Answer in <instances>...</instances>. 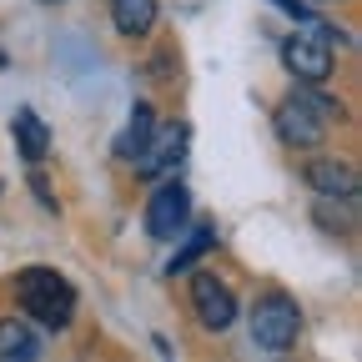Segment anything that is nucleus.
I'll use <instances>...</instances> for the list:
<instances>
[{
  "mask_svg": "<svg viewBox=\"0 0 362 362\" xmlns=\"http://www.w3.org/2000/svg\"><path fill=\"white\" fill-rule=\"evenodd\" d=\"M16 297H21V312L30 317V322L61 332L71 317H76V287L61 277V272L51 267H25L16 277Z\"/></svg>",
  "mask_w": 362,
  "mask_h": 362,
  "instance_id": "f257e3e1",
  "label": "nucleus"
},
{
  "mask_svg": "<svg viewBox=\"0 0 362 362\" xmlns=\"http://www.w3.org/2000/svg\"><path fill=\"white\" fill-rule=\"evenodd\" d=\"M297 337H302V312H297V302H292L287 292H262V297L252 302V342H257L262 352H272V357H282V352L297 347Z\"/></svg>",
  "mask_w": 362,
  "mask_h": 362,
  "instance_id": "f03ea898",
  "label": "nucleus"
},
{
  "mask_svg": "<svg viewBox=\"0 0 362 362\" xmlns=\"http://www.w3.org/2000/svg\"><path fill=\"white\" fill-rule=\"evenodd\" d=\"M282 61L302 86H322L332 76V66H337L332 61V30L322 21L297 25V35H287V45H282Z\"/></svg>",
  "mask_w": 362,
  "mask_h": 362,
  "instance_id": "7ed1b4c3",
  "label": "nucleus"
},
{
  "mask_svg": "<svg viewBox=\"0 0 362 362\" xmlns=\"http://www.w3.org/2000/svg\"><path fill=\"white\" fill-rule=\"evenodd\" d=\"M187 226H192V192L181 187V181L156 187L151 202H146V232H151L156 242H176Z\"/></svg>",
  "mask_w": 362,
  "mask_h": 362,
  "instance_id": "20e7f679",
  "label": "nucleus"
},
{
  "mask_svg": "<svg viewBox=\"0 0 362 362\" xmlns=\"http://www.w3.org/2000/svg\"><path fill=\"white\" fill-rule=\"evenodd\" d=\"M192 312L206 332H226L237 322V292L226 287L216 272H197L192 277Z\"/></svg>",
  "mask_w": 362,
  "mask_h": 362,
  "instance_id": "39448f33",
  "label": "nucleus"
},
{
  "mask_svg": "<svg viewBox=\"0 0 362 362\" xmlns=\"http://www.w3.org/2000/svg\"><path fill=\"white\" fill-rule=\"evenodd\" d=\"M277 136H282V146H292V151H317L327 141V121L317 116L307 101H302V90H292V96L277 106Z\"/></svg>",
  "mask_w": 362,
  "mask_h": 362,
  "instance_id": "423d86ee",
  "label": "nucleus"
},
{
  "mask_svg": "<svg viewBox=\"0 0 362 362\" xmlns=\"http://www.w3.org/2000/svg\"><path fill=\"white\" fill-rule=\"evenodd\" d=\"M187 136H192L187 121L156 126L151 141H146V151L136 156V171H141V176H166V171H176L181 161H187Z\"/></svg>",
  "mask_w": 362,
  "mask_h": 362,
  "instance_id": "0eeeda50",
  "label": "nucleus"
},
{
  "mask_svg": "<svg viewBox=\"0 0 362 362\" xmlns=\"http://www.w3.org/2000/svg\"><path fill=\"white\" fill-rule=\"evenodd\" d=\"M302 181L317 192V197H332V202H352L357 197V166L352 161H337V156H317L302 166Z\"/></svg>",
  "mask_w": 362,
  "mask_h": 362,
  "instance_id": "6e6552de",
  "label": "nucleus"
},
{
  "mask_svg": "<svg viewBox=\"0 0 362 362\" xmlns=\"http://www.w3.org/2000/svg\"><path fill=\"white\" fill-rule=\"evenodd\" d=\"M40 352V337L25 317H0V362H30Z\"/></svg>",
  "mask_w": 362,
  "mask_h": 362,
  "instance_id": "1a4fd4ad",
  "label": "nucleus"
},
{
  "mask_svg": "<svg viewBox=\"0 0 362 362\" xmlns=\"http://www.w3.org/2000/svg\"><path fill=\"white\" fill-rule=\"evenodd\" d=\"M111 21H116V30L121 35H151V25H156V0H111Z\"/></svg>",
  "mask_w": 362,
  "mask_h": 362,
  "instance_id": "9d476101",
  "label": "nucleus"
},
{
  "mask_svg": "<svg viewBox=\"0 0 362 362\" xmlns=\"http://www.w3.org/2000/svg\"><path fill=\"white\" fill-rule=\"evenodd\" d=\"M151 131H156V116H151V106H146V101H136V111H131V121H126V131H121V141H116V156L136 161V156L146 151Z\"/></svg>",
  "mask_w": 362,
  "mask_h": 362,
  "instance_id": "9b49d317",
  "label": "nucleus"
},
{
  "mask_svg": "<svg viewBox=\"0 0 362 362\" xmlns=\"http://www.w3.org/2000/svg\"><path fill=\"white\" fill-rule=\"evenodd\" d=\"M11 131H16V141H21V156H25V161H40V156H45V146H51V131H45V121H40L30 106H21V111H16Z\"/></svg>",
  "mask_w": 362,
  "mask_h": 362,
  "instance_id": "f8f14e48",
  "label": "nucleus"
},
{
  "mask_svg": "<svg viewBox=\"0 0 362 362\" xmlns=\"http://www.w3.org/2000/svg\"><path fill=\"white\" fill-rule=\"evenodd\" d=\"M211 242H216V237H211V226H192V237L176 247V257L166 262V272H171V277H176V272H192V267L211 252Z\"/></svg>",
  "mask_w": 362,
  "mask_h": 362,
  "instance_id": "ddd939ff",
  "label": "nucleus"
},
{
  "mask_svg": "<svg viewBox=\"0 0 362 362\" xmlns=\"http://www.w3.org/2000/svg\"><path fill=\"white\" fill-rule=\"evenodd\" d=\"M317 221H322V232H352V211H347V202L337 206L332 197H322V202H317Z\"/></svg>",
  "mask_w": 362,
  "mask_h": 362,
  "instance_id": "4468645a",
  "label": "nucleus"
},
{
  "mask_svg": "<svg viewBox=\"0 0 362 362\" xmlns=\"http://www.w3.org/2000/svg\"><path fill=\"white\" fill-rule=\"evenodd\" d=\"M302 101L317 111V116H322V121H342L347 111H342V101L337 96H327V90H302Z\"/></svg>",
  "mask_w": 362,
  "mask_h": 362,
  "instance_id": "2eb2a0df",
  "label": "nucleus"
},
{
  "mask_svg": "<svg viewBox=\"0 0 362 362\" xmlns=\"http://www.w3.org/2000/svg\"><path fill=\"white\" fill-rule=\"evenodd\" d=\"M272 6H282V11H287V16H292L297 25H312V21H317V16H312V6H307V0H272Z\"/></svg>",
  "mask_w": 362,
  "mask_h": 362,
  "instance_id": "dca6fc26",
  "label": "nucleus"
},
{
  "mask_svg": "<svg viewBox=\"0 0 362 362\" xmlns=\"http://www.w3.org/2000/svg\"><path fill=\"white\" fill-rule=\"evenodd\" d=\"M40 6H61V0H40Z\"/></svg>",
  "mask_w": 362,
  "mask_h": 362,
  "instance_id": "f3484780",
  "label": "nucleus"
}]
</instances>
